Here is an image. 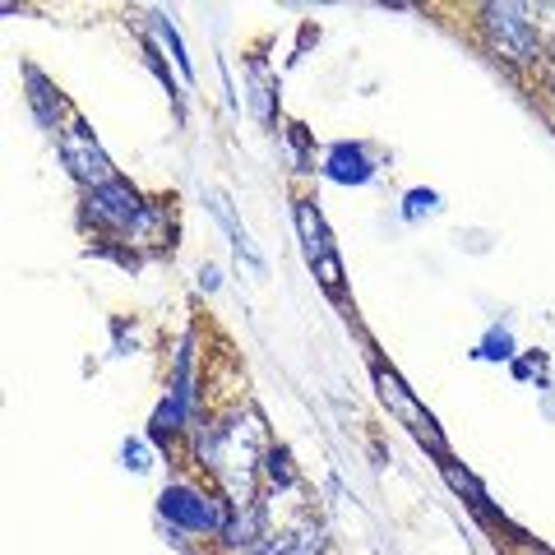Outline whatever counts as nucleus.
Masks as SVG:
<instances>
[{
  "label": "nucleus",
  "mask_w": 555,
  "mask_h": 555,
  "mask_svg": "<svg viewBox=\"0 0 555 555\" xmlns=\"http://www.w3.org/2000/svg\"><path fill=\"white\" fill-rule=\"evenodd\" d=\"M481 20L505 61H518V65L537 61V28H532V20H524V5H486Z\"/></svg>",
  "instance_id": "1"
},
{
  "label": "nucleus",
  "mask_w": 555,
  "mask_h": 555,
  "mask_svg": "<svg viewBox=\"0 0 555 555\" xmlns=\"http://www.w3.org/2000/svg\"><path fill=\"white\" fill-rule=\"evenodd\" d=\"M144 214H149L144 199H139L130 185H120V181L102 185V190H89V218L98 222V228H107V232H134Z\"/></svg>",
  "instance_id": "2"
},
{
  "label": "nucleus",
  "mask_w": 555,
  "mask_h": 555,
  "mask_svg": "<svg viewBox=\"0 0 555 555\" xmlns=\"http://www.w3.org/2000/svg\"><path fill=\"white\" fill-rule=\"evenodd\" d=\"M158 509H163L167 524H177V528H185V532H218V528H222L218 505H214L208 495L190 491V486H167L163 500H158Z\"/></svg>",
  "instance_id": "3"
},
{
  "label": "nucleus",
  "mask_w": 555,
  "mask_h": 555,
  "mask_svg": "<svg viewBox=\"0 0 555 555\" xmlns=\"http://www.w3.org/2000/svg\"><path fill=\"white\" fill-rule=\"evenodd\" d=\"M61 158H65V167L75 171V177L89 185V190H102V185H112V181H116V177H112L107 153L93 144V134H83V126L61 130Z\"/></svg>",
  "instance_id": "4"
},
{
  "label": "nucleus",
  "mask_w": 555,
  "mask_h": 555,
  "mask_svg": "<svg viewBox=\"0 0 555 555\" xmlns=\"http://www.w3.org/2000/svg\"><path fill=\"white\" fill-rule=\"evenodd\" d=\"M320 551H324V528L320 524H301V528H292L283 537H269L255 555H320Z\"/></svg>",
  "instance_id": "5"
},
{
  "label": "nucleus",
  "mask_w": 555,
  "mask_h": 555,
  "mask_svg": "<svg viewBox=\"0 0 555 555\" xmlns=\"http://www.w3.org/2000/svg\"><path fill=\"white\" fill-rule=\"evenodd\" d=\"M328 177L334 181H366L371 177V158H366V149H357V144H338L334 153H328Z\"/></svg>",
  "instance_id": "6"
},
{
  "label": "nucleus",
  "mask_w": 555,
  "mask_h": 555,
  "mask_svg": "<svg viewBox=\"0 0 555 555\" xmlns=\"http://www.w3.org/2000/svg\"><path fill=\"white\" fill-rule=\"evenodd\" d=\"M297 228H301V241H306V255L310 259H324L328 246H324V228H320V214L310 204H297Z\"/></svg>",
  "instance_id": "7"
},
{
  "label": "nucleus",
  "mask_w": 555,
  "mask_h": 555,
  "mask_svg": "<svg viewBox=\"0 0 555 555\" xmlns=\"http://www.w3.org/2000/svg\"><path fill=\"white\" fill-rule=\"evenodd\" d=\"M28 89H33V107H38V116H42V126H56V116H61V107H51V89H47V79L38 75V69H28Z\"/></svg>",
  "instance_id": "8"
},
{
  "label": "nucleus",
  "mask_w": 555,
  "mask_h": 555,
  "mask_svg": "<svg viewBox=\"0 0 555 555\" xmlns=\"http://www.w3.org/2000/svg\"><path fill=\"white\" fill-rule=\"evenodd\" d=\"M264 463H269V477H273L278 486H292V481H297V473H292V454H287V449H269Z\"/></svg>",
  "instance_id": "9"
},
{
  "label": "nucleus",
  "mask_w": 555,
  "mask_h": 555,
  "mask_svg": "<svg viewBox=\"0 0 555 555\" xmlns=\"http://www.w3.org/2000/svg\"><path fill=\"white\" fill-rule=\"evenodd\" d=\"M422 214H436V195H430V190H412L408 195V218H422Z\"/></svg>",
  "instance_id": "10"
},
{
  "label": "nucleus",
  "mask_w": 555,
  "mask_h": 555,
  "mask_svg": "<svg viewBox=\"0 0 555 555\" xmlns=\"http://www.w3.org/2000/svg\"><path fill=\"white\" fill-rule=\"evenodd\" d=\"M320 273H324V287H338V259L334 255L320 259Z\"/></svg>",
  "instance_id": "11"
},
{
  "label": "nucleus",
  "mask_w": 555,
  "mask_h": 555,
  "mask_svg": "<svg viewBox=\"0 0 555 555\" xmlns=\"http://www.w3.org/2000/svg\"><path fill=\"white\" fill-rule=\"evenodd\" d=\"M126 459H130V467H149L144 463V449H139V444H126Z\"/></svg>",
  "instance_id": "12"
}]
</instances>
